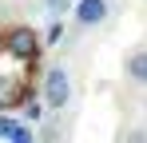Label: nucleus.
Listing matches in <instances>:
<instances>
[{"instance_id": "obj_1", "label": "nucleus", "mask_w": 147, "mask_h": 143, "mask_svg": "<svg viewBox=\"0 0 147 143\" xmlns=\"http://www.w3.org/2000/svg\"><path fill=\"white\" fill-rule=\"evenodd\" d=\"M4 52H8L12 60H24V64H32V60L40 56V32H36V28H28V24L4 28Z\"/></svg>"}, {"instance_id": "obj_2", "label": "nucleus", "mask_w": 147, "mask_h": 143, "mask_svg": "<svg viewBox=\"0 0 147 143\" xmlns=\"http://www.w3.org/2000/svg\"><path fill=\"white\" fill-rule=\"evenodd\" d=\"M72 99V80L64 68H48L44 72V103L48 107H64Z\"/></svg>"}, {"instance_id": "obj_3", "label": "nucleus", "mask_w": 147, "mask_h": 143, "mask_svg": "<svg viewBox=\"0 0 147 143\" xmlns=\"http://www.w3.org/2000/svg\"><path fill=\"white\" fill-rule=\"evenodd\" d=\"M107 20V0H76V24L92 28Z\"/></svg>"}, {"instance_id": "obj_4", "label": "nucleus", "mask_w": 147, "mask_h": 143, "mask_svg": "<svg viewBox=\"0 0 147 143\" xmlns=\"http://www.w3.org/2000/svg\"><path fill=\"white\" fill-rule=\"evenodd\" d=\"M28 95V88L20 84V80H12V76H0V111L4 107H12V103H20Z\"/></svg>"}, {"instance_id": "obj_5", "label": "nucleus", "mask_w": 147, "mask_h": 143, "mask_svg": "<svg viewBox=\"0 0 147 143\" xmlns=\"http://www.w3.org/2000/svg\"><path fill=\"white\" fill-rule=\"evenodd\" d=\"M127 76L147 88V52H131V56H127Z\"/></svg>"}, {"instance_id": "obj_6", "label": "nucleus", "mask_w": 147, "mask_h": 143, "mask_svg": "<svg viewBox=\"0 0 147 143\" xmlns=\"http://www.w3.org/2000/svg\"><path fill=\"white\" fill-rule=\"evenodd\" d=\"M16 131H20V123H16V119H8V115H0V139H12V135H16Z\"/></svg>"}, {"instance_id": "obj_7", "label": "nucleus", "mask_w": 147, "mask_h": 143, "mask_svg": "<svg viewBox=\"0 0 147 143\" xmlns=\"http://www.w3.org/2000/svg\"><path fill=\"white\" fill-rule=\"evenodd\" d=\"M60 40H64V24L56 20V24L48 28V36H44V44H60Z\"/></svg>"}, {"instance_id": "obj_8", "label": "nucleus", "mask_w": 147, "mask_h": 143, "mask_svg": "<svg viewBox=\"0 0 147 143\" xmlns=\"http://www.w3.org/2000/svg\"><path fill=\"white\" fill-rule=\"evenodd\" d=\"M44 4H48V12H56V16H60V12H68V8H72V0H44Z\"/></svg>"}, {"instance_id": "obj_9", "label": "nucleus", "mask_w": 147, "mask_h": 143, "mask_svg": "<svg viewBox=\"0 0 147 143\" xmlns=\"http://www.w3.org/2000/svg\"><path fill=\"white\" fill-rule=\"evenodd\" d=\"M12 143H32V135H28L24 127H20V131H16V135H12Z\"/></svg>"}, {"instance_id": "obj_10", "label": "nucleus", "mask_w": 147, "mask_h": 143, "mask_svg": "<svg viewBox=\"0 0 147 143\" xmlns=\"http://www.w3.org/2000/svg\"><path fill=\"white\" fill-rule=\"evenodd\" d=\"M0 52H4V28H0Z\"/></svg>"}]
</instances>
